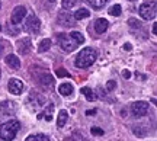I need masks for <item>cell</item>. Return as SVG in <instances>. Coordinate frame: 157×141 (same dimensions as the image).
I'll use <instances>...</instances> for the list:
<instances>
[{
	"label": "cell",
	"instance_id": "8d00e7d4",
	"mask_svg": "<svg viewBox=\"0 0 157 141\" xmlns=\"http://www.w3.org/2000/svg\"><path fill=\"white\" fill-rule=\"evenodd\" d=\"M0 77H2V70H0Z\"/></svg>",
	"mask_w": 157,
	"mask_h": 141
},
{
	"label": "cell",
	"instance_id": "836d02e7",
	"mask_svg": "<svg viewBox=\"0 0 157 141\" xmlns=\"http://www.w3.org/2000/svg\"><path fill=\"white\" fill-rule=\"evenodd\" d=\"M2 50H3V42L0 41V52H2Z\"/></svg>",
	"mask_w": 157,
	"mask_h": 141
},
{
	"label": "cell",
	"instance_id": "603a6c76",
	"mask_svg": "<svg viewBox=\"0 0 157 141\" xmlns=\"http://www.w3.org/2000/svg\"><path fill=\"white\" fill-rule=\"evenodd\" d=\"M25 141H50V138L44 134H35V135H29Z\"/></svg>",
	"mask_w": 157,
	"mask_h": 141
},
{
	"label": "cell",
	"instance_id": "e575fe53",
	"mask_svg": "<svg viewBox=\"0 0 157 141\" xmlns=\"http://www.w3.org/2000/svg\"><path fill=\"white\" fill-rule=\"evenodd\" d=\"M48 2H51V3H52V2H56V0H48Z\"/></svg>",
	"mask_w": 157,
	"mask_h": 141
},
{
	"label": "cell",
	"instance_id": "f1b7e54d",
	"mask_svg": "<svg viewBox=\"0 0 157 141\" xmlns=\"http://www.w3.org/2000/svg\"><path fill=\"white\" fill-rule=\"evenodd\" d=\"M70 74H68V71H66L64 68H58L57 70V77H68Z\"/></svg>",
	"mask_w": 157,
	"mask_h": 141
},
{
	"label": "cell",
	"instance_id": "9a60e30c",
	"mask_svg": "<svg viewBox=\"0 0 157 141\" xmlns=\"http://www.w3.org/2000/svg\"><path fill=\"white\" fill-rule=\"evenodd\" d=\"M67 119H68V113L67 111H60V113H58V118H57V127L58 128H63L64 125H66V122H67Z\"/></svg>",
	"mask_w": 157,
	"mask_h": 141
},
{
	"label": "cell",
	"instance_id": "7c38bea8",
	"mask_svg": "<svg viewBox=\"0 0 157 141\" xmlns=\"http://www.w3.org/2000/svg\"><path fill=\"white\" fill-rule=\"evenodd\" d=\"M5 63L10 68H13V70H17V68L21 67V60H19V57L15 55V54H9V55H6L5 57Z\"/></svg>",
	"mask_w": 157,
	"mask_h": 141
},
{
	"label": "cell",
	"instance_id": "3957f363",
	"mask_svg": "<svg viewBox=\"0 0 157 141\" xmlns=\"http://www.w3.org/2000/svg\"><path fill=\"white\" fill-rule=\"evenodd\" d=\"M21 128V124L16 119H10L0 127V138L5 141H12L16 137L17 131Z\"/></svg>",
	"mask_w": 157,
	"mask_h": 141
},
{
	"label": "cell",
	"instance_id": "e0dca14e",
	"mask_svg": "<svg viewBox=\"0 0 157 141\" xmlns=\"http://www.w3.org/2000/svg\"><path fill=\"white\" fill-rule=\"evenodd\" d=\"M58 92H60V95H63V96H70L73 93V86L70 85V83H63V85H60V87H58Z\"/></svg>",
	"mask_w": 157,
	"mask_h": 141
},
{
	"label": "cell",
	"instance_id": "83f0119b",
	"mask_svg": "<svg viewBox=\"0 0 157 141\" xmlns=\"http://www.w3.org/2000/svg\"><path fill=\"white\" fill-rule=\"evenodd\" d=\"M115 87H117V82H115V80H109V82L106 83V90H108V92L113 90Z\"/></svg>",
	"mask_w": 157,
	"mask_h": 141
},
{
	"label": "cell",
	"instance_id": "4fadbf2b",
	"mask_svg": "<svg viewBox=\"0 0 157 141\" xmlns=\"http://www.w3.org/2000/svg\"><path fill=\"white\" fill-rule=\"evenodd\" d=\"M58 23L63 25V26H73L74 22H73V17L68 12H61L58 15Z\"/></svg>",
	"mask_w": 157,
	"mask_h": 141
},
{
	"label": "cell",
	"instance_id": "d6986e66",
	"mask_svg": "<svg viewBox=\"0 0 157 141\" xmlns=\"http://www.w3.org/2000/svg\"><path fill=\"white\" fill-rule=\"evenodd\" d=\"M132 131H134L135 135H138V137H146V134H147L146 125H143V124H141V125H134Z\"/></svg>",
	"mask_w": 157,
	"mask_h": 141
},
{
	"label": "cell",
	"instance_id": "ab89813d",
	"mask_svg": "<svg viewBox=\"0 0 157 141\" xmlns=\"http://www.w3.org/2000/svg\"><path fill=\"white\" fill-rule=\"evenodd\" d=\"M131 2H134V0H131Z\"/></svg>",
	"mask_w": 157,
	"mask_h": 141
},
{
	"label": "cell",
	"instance_id": "8fae6325",
	"mask_svg": "<svg viewBox=\"0 0 157 141\" xmlns=\"http://www.w3.org/2000/svg\"><path fill=\"white\" fill-rule=\"evenodd\" d=\"M38 82L39 85L42 86V87H51V86L54 85V79H52V76H51L50 73H47V71H44V73H41V76H38Z\"/></svg>",
	"mask_w": 157,
	"mask_h": 141
},
{
	"label": "cell",
	"instance_id": "9c48e42d",
	"mask_svg": "<svg viewBox=\"0 0 157 141\" xmlns=\"http://www.w3.org/2000/svg\"><path fill=\"white\" fill-rule=\"evenodd\" d=\"M7 89L13 95H21L23 90V83L19 79H10L7 83Z\"/></svg>",
	"mask_w": 157,
	"mask_h": 141
},
{
	"label": "cell",
	"instance_id": "5b68a950",
	"mask_svg": "<svg viewBox=\"0 0 157 141\" xmlns=\"http://www.w3.org/2000/svg\"><path fill=\"white\" fill-rule=\"evenodd\" d=\"M156 2H146L140 6V15L143 19L146 21H150V19H154L156 17Z\"/></svg>",
	"mask_w": 157,
	"mask_h": 141
},
{
	"label": "cell",
	"instance_id": "8992f818",
	"mask_svg": "<svg viewBox=\"0 0 157 141\" xmlns=\"http://www.w3.org/2000/svg\"><path fill=\"white\" fill-rule=\"evenodd\" d=\"M131 112H132V115L137 116V118L144 116V115H147V112H148V103L144 101L134 102V103L131 105Z\"/></svg>",
	"mask_w": 157,
	"mask_h": 141
},
{
	"label": "cell",
	"instance_id": "ffe728a7",
	"mask_svg": "<svg viewBox=\"0 0 157 141\" xmlns=\"http://www.w3.org/2000/svg\"><path fill=\"white\" fill-rule=\"evenodd\" d=\"M108 2H109V0H87V3H89L93 9H102Z\"/></svg>",
	"mask_w": 157,
	"mask_h": 141
},
{
	"label": "cell",
	"instance_id": "5bb4252c",
	"mask_svg": "<svg viewBox=\"0 0 157 141\" xmlns=\"http://www.w3.org/2000/svg\"><path fill=\"white\" fill-rule=\"evenodd\" d=\"M108 26H109V22H108L106 19H103V17H99L95 22V31L98 34H103L108 29Z\"/></svg>",
	"mask_w": 157,
	"mask_h": 141
},
{
	"label": "cell",
	"instance_id": "30bf717a",
	"mask_svg": "<svg viewBox=\"0 0 157 141\" xmlns=\"http://www.w3.org/2000/svg\"><path fill=\"white\" fill-rule=\"evenodd\" d=\"M16 45H17L19 54H22V55L28 54L29 51H31V48H32V45H31V40H29V38H22L21 41H17Z\"/></svg>",
	"mask_w": 157,
	"mask_h": 141
},
{
	"label": "cell",
	"instance_id": "74e56055",
	"mask_svg": "<svg viewBox=\"0 0 157 141\" xmlns=\"http://www.w3.org/2000/svg\"><path fill=\"white\" fill-rule=\"evenodd\" d=\"M0 31H2V25H0Z\"/></svg>",
	"mask_w": 157,
	"mask_h": 141
},
{
	"label": "cell",
	"instance_id": "6da1fadb",
	"mask_svg": "<svg viewBox=\"0 0 157 141\" xmlns=\"http://www.w3.org/2000/svg\"><path fill=\"white\" fill-rule=\"evenodd\" d=\"M57 40H58V44H60L63 51L71 52V51L76 50L80 44H83L84 36L82 32L73 31V32H70V34H60L57 36Z\"/></svg>",
	"mask_w": 157,
	"mask_h": 141
},
{
	"label": "cell",
	"instance_id": "277c9868",
	"mask_svg": "<svg viewBox=\"0 0 157 141\" xmlns=\"http://www.w3.org/2000/svg\"><path fill=\"white\" fill-rule=\"evenodd\" d=\"M28 108L31 111H39V109H42V108L47 106V99H45L44 95H41L38 92H32L31 95L28 96Z\"/></svg>",
	"mask_w": 157,
	"mask_h": 141
},
{
	"label": "cell",
	"instance_id": "1f68e13d",
	"mask_svg": "<svg viewBox=\"0 0 157 141\" xmlns=\"http://www.w3.org/2000/svg\"><path fill=\"white\" fill-rule=\"evenodd\" d=\"M131 48H132V47H131V44H129V42L124 44V50H125V51H131Z\"/></svg>",
	"mask_w": 157,
	"mask_h": 141
},
{
	"label": "cell",
	"instance_id": "f35d334b",
	"mask_svg": "<svg viewBox=\"0 0 157 141\" xmlns=\"http://www.w3.org/2000/svg\"><path fill=\"white\" fill-rule=\"evenodd\" d=\"M0 7H2V3H0Z\"/></svg>",
	"mask_w": 157,
	"mask_h": 141
},
{
	"label": "cell",
	"instance_id": "d4e9b609",
	"mask_svg": "<svg viewBox=\"0 0 157 141\" xmlns=\"http://www.w3.org/2000/svg\"><path fill=\"white\" fill-rule=\"evenodd\" d=\"M121 10H122L121 5H113L112 7L109 9V15H111V16H119V15H121Z\"/></svg>",
	"mask_w": 157,
	"mask_h": 141
},
{
	"label": "cell",
	"instance_id": "ac0fdd59",
	"mask_svg": "<svg viewBox=\"0 0 157 141\" xmlns=\"http://www.w3.org/2000/svg\"><path fill=\"white\" fill-rule=\"evenodd\" d=\"M80 92H82V95H83L84 97H86V99H87L89 102L96 101V97H98L95 92L92 90V89H89V87H83V89H82Z\"/></svg>",
	"mask_w": 157,
	"mask_h": 141
},
{
	"label": "cell",
	"instance_id": "d6a6232c",
	"mask_svg": "<svg viewBox=\"0 0 157 141\" xmlns=\"http://www.w3.org/2000/svg\"><path fill=\"white\" fill-rule=\"evenodd\" d=\"M95 113H96V109H93V111H87V112H86V115L92 116V115H95Z\"/></svg>",
	"mask_w": 157,
	"mask_h": 141
},
{
	"label": "cell",
	"instance_id": "4dcf8cb0",
	"mask_svg": "<svg viewBox=\"0 0 157 141\" xmlns=\"http://www.w3.org/2000/svg\"><path fill=\"white\" fill-rule=\"evenodd\" d=\"M122 76L125 77V79H129V77H131V71H128V70H124V71H122Z\"/></svg>",
	"mask_w": 157,
	"mask_h": 141
},
{
	"label": "cell",
	"instance_id": "ba28073f",
	"mask_svg": "<svg viewBox=\"0 0 157 141\" xmlns=\"http://www.w3.org/2000/svg\"><path fill=\"white\" fill-rule=\"evenodd\" d=\"M25 16H26V9H25V6H16V7L13 9V12H12L10 21H12V23L17 25V23L22 22V19Z\"/></svg>",
	"mask_w": 157,
	"mask_h": 141
},
{
	"label": "cell",
	"instance_id": "cb8c5ba5",
	"mask_svg": "<svg viewBox=\"0 0 157 141\" xmlns=\"http://www.w3.org/2000/svg\"><path fill=\"white\" fill-rule=\"evenodd\" d=\"M64 141H84V137L82 135L80 132H77V131H76V132H73L70 137H67Z\"/></svg>",
	"mask_w": 157,
	"mask_h": 141
},
{
	"label": "cell",
	"instance_id": "484cf974",
	"mask_svg": "<svg viewBox=\"0 0 157 141\" xmlns=\"http://www.w3.org/2000/svg\"><path fill=\"white\" fill-rule=\"evenodd\" d=\"M76 3H77V0H63L61 5H63V7H64V9H71Z\"/></svg>",
	"mask_w": 157,
	"mask_h": 141
},
{
	"label": "cell",
	"instance_id": "44dd1931",
	"mask_svg": "<svg viewBox=\"0 0 157 141\" xmlns=\"http://www.w3.org/2000/svg\"><path fill=\"white\" fill-rule=\"evenodd\" d=\"M51 47V40H42L41 42H39V47H38V51L39 52H45V51H48Z\"/></svg>",
	"mask_w": 157,
	"mask_h": 141
},
{
	"label": "cell",
	"instance_id": "4316f807",
	"mask_svg": "<svg viewBox=\"0 0 157 141\" xmlns=\"http://www.w3.org/2000/svg\"><path fill=\"white\" fill-rule=\"evenodd\" d=\"M128 25L129 26H132V28H140L141 26V23L138 22L137 19H134V17H131V19L128 21Z\"/></svg>",
	"mask_w": 157,
	"mask_h": 141
},
{
	"label": "cell",
	"instance_id": "7a4b0ae2",
	"mask_svg": "<svg viewBox=\"0 0 157 141\" xmlns=\"http://www.w3.org/2000/svg\"><path fill=\"white\" fill-rule=\"evenodd\" d=\"M98 58V51L95 48H83L78 52V55L74 60V66L77 68H87L90 67Z\"/></svg>",
	"mask_w": 157,
	"mask_h": 141
},
{
	"label": "cell",
	"instance_id": "52a82bcc",
	"mask_svg": "<svg viewBox=\"0 0 157 141\" xmlns=\"http://www.w3.org/2000/svg\"><path fill=\"white\" fill-rule=\"evenodd\" d=\"M39 28H41V21H39L38 17L34 16V15L28 16L26 22H25V29L28 32H31V34H38Z\"/></svg>",
	"mask_w": 157,
	"mask_h": 141
},
{
	"label": "cell",
	"instance_id": "f546056e",
	"mask_svg": "<svg viewBox=\"0 0 157 141\" xmlns=\"http://www.w3.org/2000/svg\"><path fill=\"white\" fill-rule=\"evenodd\" d=\"M92 134L93 135H103V130L98 128V127H92Z\"/></svg>",
	"mask_w": 157,
	"mask_h": 141
},
{
	"label": "cell",
	"instance_id": "2e32d148",
	"mask_svg": "<svg viewBox=\"0 0 157 141\" xmlns=\"http://www.w3.org/2000/svg\"><path fill=\"white\" fill-rule=\"evenodd\" d=\"M52 112H54V105H48V106H45L44 112L41 113L38 118H45V121H51L52 119Z\"/></svg>",
	"mask_w": 157,
	"mask_h": 141
},
{
	"label": "cell",
	"instance_id": "d590c367",
	"mask_svg": "<svg viewBox=\"0 0 157 141\" xmlns=\"http://www.w3.org/2000/svg\"><path fill=\"white\" fill-rule=\"evenodd\" d=\"M2 116H3V113H2V112H0V118H2Z\"/></svg>",
	"mask_w": 157,
	"mask_h": 141
},
{
	"label": "cell",
	"instance_id": "7402d4cb",
	"mask_svg": "<svg viewBox=\"0 0 157 141\" xmlns=\"http://www.w3.org/2000/svg\"><path fill=\"white\" fill-rule=\"evenodd\" d=\"M90 12L87 10V9H78L76 13H74V19H77V21H80V19H84V17H89Z\"/></svg>",
	"mask_w": 157,
	"mask_h": 141
}]
</instances>
